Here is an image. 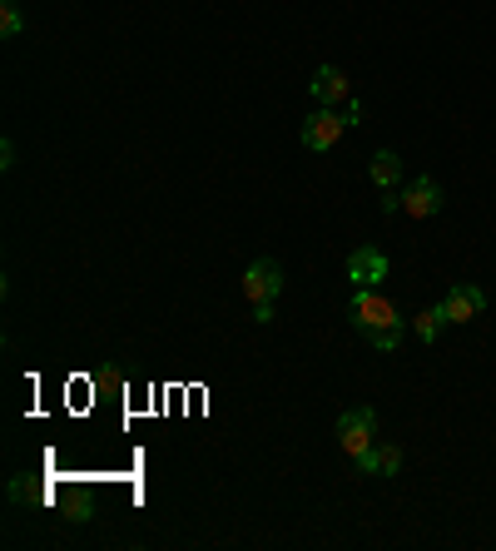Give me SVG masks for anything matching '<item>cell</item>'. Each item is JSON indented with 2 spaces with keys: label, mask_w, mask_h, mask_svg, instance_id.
<instances>
[{
  "label": "cell",
  "mask_w": 496,
  "mask_h": 551,
  "mask_svg": "<svg viewBox=\"0 0 496 551\" xmlns=\"http://www.w3.org/2000/svg\"><path fill=\"white\" fill-rule=\"evenodd\" d=\"M348 125H353V115H338L333 105H318L308 120H303V130H298V139L313 149V154H328L338 139L348 135Z\"/></svg>",
  "instance_id": "6da1fadb"
},
{
  "label": "cell",
  "mask_w": 496,
  "mask_h": 551,
  "mask_svg": "<svg viewBox=\"0 0 496 551\" xmlns=\"http://www.w3.org/2000/svg\"><path fill=\"white\" fill-rule=\"evenodd\" d=\"M20 30H25V15H20V5H15V0H5V5H0V35H5V40H15Z\"/></svg>",
  "instance_id": "7c38bea8"
},
{
  "label": "cell",
  "mask_w": 496,
  "mask_h": 551,
  "mask_svg": "<svg viewBox=\"0 0 496 551\" xmlns=\"http://www.w3.org/2000/svg\"><path fill=\"white\" fill-rule=\"evenodd\" d=\"M348 318H353L363 333L402 323V318H397V308H392V298H382L377 288H353V298H348Z\"/></svg>",
  "instance_id": "7a4b0ae2"
},
{
  "label": "cell",
  "mask_w": 496,
  "mask_h": 551,
  "mask_svg": "<svg viewBox=\"0 0 496 551\" xmlns=\"http://www.w3.org/2000/svg\"><path fill=\"white\" fill-rule=\"evenodd\" d=\"M283 293V269L278 259H253L244 269V298L248 303H273Z\"/></svg>",
  "instance_id": "277c9868"
},
{
  "label": "cell",
  "mask_w": 496,
  "mask_h": 551,
  "mask_svg": "<svg viewBox=\"0 0 496 551\" xmlns=\"http://www.w3.org/2000/svg\"><path fill=\"white\" fill-rule=\"evenodd\" d=\"M348 278H353V288H377V283L387 278V254L372 249V244L353 249V254H348Z\"/></svg>",
  "instance_id": "ba28073f"
},
{
  "label": "cell",
  "mask_w": 496,
  "mask_h": 551,
  "mask_svg": "<svg viewBox=\"0 0 496 551\" xmlns=\"http://www.w3.org/2000/svg\"><path fill=\"white\" fill-rule=\"evenodd\" d=\"M372 442H377V413H372V408H348V413L338 417V447H343L353 462L368 452Z\"/></svg>",
  "instance_id": "3957f363"
},
{
  "label": "cell",
  "mask_w": 496,
  "mask_h": 551,
  "mask_svg": "<svg viewBox=\"0 0 496 551\" xmlns=\"http://www.w3.org/2000/svg\"><path fill=\"white\" fill-rule=\"evenodd\" d=\"M397 467H402V447H392V442H372L368 452L358 457L363 477H397Z\"/></svg>",
  "instance_id": "9c48e42d"
},
{
  "label": "cell",
  "mask_w": 496,
  "mask_h": 551,
  "mask_svg": "<svg viewBox=\"0 0 496 551\" xmlns=\"http://www.w3.org/2000/svg\"><path fill=\"white\" fill-rule=\"evenodd\" d=\"M368 174H372L377 189H397V184H402V159H397L392 149H377L372 164H368Z\"/></svg>",
  "instance_id": "30bf717a"
},
{
  "label": "cell",
  "mask_w": 496,
  "mask_h": 551,
  "mask_svg": "<svg viewBox=\"0 0 496 551\" xmlns=\"http://www.w3.org/2000/svg\"><path fill=\"white\" fill-rule=\"evenodd\" d=\"M308 95H313L318 105H343V100H353V80H348V70H338V65H323V70H313V80H308Z\"/></svg>",
  "instance_id": "8992f818"
},
{
  "label": "cell",
  "mask_w": 496,
  "mask_h": 551,
  "mask_svg": "<svg viewBox=\"0 0 496 551\" xmlns=\"http://www.w3.org/2000/svg\"><path fill=\"white\" fill-rule=\"evenodd\" d=\"M482 308H487V293L472 288V283H457V288L442 293V313H447V323H472Z\"/></svg>",
  "instance_id": "52a82bcc"
},
{
  "label": "cell",
  "mask_w": 496,
  "mask_h": 551,
  "mask_svg": "<svg viewBox=\"0 0 496 551\" xmlns=\"http://www.w3.org/2000/svg\"><path fill=\"white\" fill-rule=\"evenodd\" d=\"M442 328H447V313H442V303H437V308H422V313L412 318V333H417L422 343H437V338H442Z\"/></svg>",
  "instance_id": "8fae6325"
},
{
  "label": "cell",
  "mask_w": 496,
  "mask_h": 551,
  "mask_svg": "<svg viewBox=\"0 0 496 551\" xmlns=\"http://www.w3.org/2000/svg\"><path fill=\"white\" fill-rule=\"evenodd\" d=\"M368 343L377 348V353H392V348L402 343V323H392V328H372V333H368Z\"/></svg>",
  "instance_id": "4fadbf2b"
},
{
  "label": "cell",
  "mask_w": 496,
  "mask_h": 551,
  "mask_svg": "<svg viewBox=\"0 0 496 551\" xmlns=\"http://www.w3.org/2000/svg\"><path fill=\"white\" fill-rule=\"evenodd\" d=\"M442 184L437 179H412L407 189H402V214H412V219H432V214H442Z\"/></svg>",
  "instance_id": "5b68a950"
},
{
  "label": "cell",
  "mask_w": 496,
  "mask_h": 551,
  "mask_svg": "<svg viewBox=\"0 0 496 551\" xmlns=\"http://www.w3.org/2000/svg\"><path fill=\"white\" fill-rule=\"evenodd\" d=\"M253 323H273V303H253Z\"/></svg>",
  "instance_id": "5bb4252c"
}]
</instances>
